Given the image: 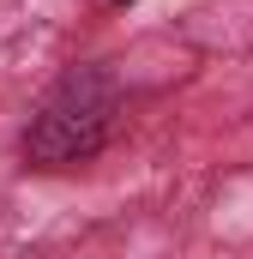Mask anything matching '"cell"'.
Masks as SVG:
<instances>
[{
    "label": "cell",
    "instance_id": "obj_1",
    "mask_svg": "<svg viewBox=\"0 0 253 259\" xmlns=\"http://www.w3.org/2000/svg\"><path fill=\"white\" fill-rule=\"evenodd\" d=\"M115 121H121V78L103 61L66 66L55 91L36 103L18 151L30 169H78V163L103 157V145L115 139Z\"/></svg>",
    "mask_w": 253,
    "mask_h": 259
},
{
    "label": "cell",
    "instance_id": "obj_2",
    "mask_svg": "<svg viewBox=\"0 0 253 259\" xmlns=\"http://www.w3.org/2000/svg\"><path fill=\"white\" fill-rule=\"evenodd\" d=\"M109 6H133V0H109Z\"/></svg>",
    "mask_w": 253,
    "mask_h": 259
}]
</instances>
